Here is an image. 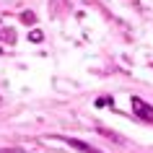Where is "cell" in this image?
<instances>
[{
	"instance_id": "6da1fadb",
	"label": "cell",
	"mask_w": 153,
	"mask_h": 153,
	"mask_svg": "<svg viewBox=\"0 0 153 153\" xmlns=\"http://www.w3.org/2000/svg\"><path fill=\"white\" fill-rule=\"evenodd\" d=\"M132 112L140 117V120H145V122H153V106H148L143 101V99H137V96H132Z\"/></svg>"
},
{
	"instance_id": "7a4b0ae2",
	"label": "cell",
	"mask_w": 153,
	"mask_h": 153,
	"mask_svg": "<svg viewBox=\"0 0 153 153\" xmlns=\"http://www.w3.org/2000/svg\"><path fill=\"white\" fill-rule=\"evenodd\" d=\"M65 143H68V145H73V148H78L81 153H99V151H94V148H88L86 143H81V140H75V137H65Z\"/></svg>"
},
{
	"instance_id": "3957f363",
	"label": "cell",
	"mask_w": 153,
	"mask_h": 153,
	"mask_svg": "<svg viewBox=\"0 0 153 153\" xmlns=\"http://www.w3.org/2000/svg\"><path fill=\"white\" fill-rule=\"evenodd\" d=\"M29 39H31V42H42V39H44V34H42L39 29H34V31H29Z\"/></svg>"
},
{
	"instance_id": "277c9868",
	"label": "cell",
	"mask_w": 153,
	"mask_h": 153,
	"mask_svg": "<svg viewBox=\"0 0 153 153\" xmlns=\"http://www.w3.org/2000/svg\"><path fill=\"white\" fill-rule=\"evenodd\" d=\"M21 18H24V24H34V21H36V16H34L31 10H26V13H21Z\"/></svg>"
},
{
	"instance_id": "5b68a950",
	"label": "cell",
	"mask_w": 153,
	"mask_h": 153,
	"mask_svg": "<svg viewBox=\"0 0 153 153\" xmlns=\"http://www.w3.org/2000/svg\"><path fill=\"white\" fill-rule=\"evenodd\" d=\"M109 101H112V99H106V96H101V99H99V101H96V106H106V104H109Z\"/></svg>"
},
{
	"instance_id": "8992f818",
	"label": "cell",
	"mask_w": 153,
	"mask_h": 153,
	"mask_svg": "<svg viewBox=\"0 0 153 153\" xmlns=\"http://www.w3.org/2000/svg\"><path fill=\"white\" fill-rule=\"evenodd\" d=\"M0 52H3V49H0Z\"/></svg>"
}]
</instances>
